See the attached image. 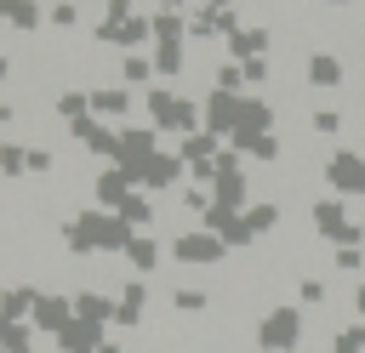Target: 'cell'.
<instances>
[{"label":"cell","instance_id":"obj_27","mask_svg":"<svg viewBox=\"0 0 365 353\" xmlns=\"http://www.w3.org/2000/svg\"><path fill=\"white\" fill-rule=\"evenodd\" d=\"M114 74H120V85H125V91H137V85H143V91H154V85H160V74H154V57H148V51L120 57V68H114Z\"/></svg>","mask_w":365,"mask_h":353},{"label":"cell","instance_id":"obj_14","mask_svg":"<svg viewBox=\"0 0 365 353\" xmlns=\"http://www.w3.org/2000/svg\"><path fill=\"white\" fill-rule=\"evenodd\" d=\"M68 137L86 148V154H97V159H108L114 165V154H120V125H108V120H80V125H68Z\"/></svg>","mask_w":365,"mask_h":353},{"label":"cell","instance_id":"obj_1","mask_svg":"<svg viewBox=\"0 0 365 353\" xmlns=\"http://www.w3.org/2000/svg\"><path fill=\"white\" fill-rule=\"evenodd\" d=\"M131 239L137 233L120 222V211L86 205V211H68V222H63V251L68 256H125Z\"/></svg>","mask_w":365,"mask_h":353},{"label":"cell","instance_id":"obj_37","mask_svg":"<svg viewBox=\"0 0 365 353\" xmlns=\"http://www.w3.org/2000/svg\"><path fill=\"white\" fill-rule=\"evenodd\" d=\"M331 353H365V325H359V319L342 325V330L331 336Z\"/></svg>","mask_w":365,"mask_h":353},{"label":"cell","instance_id":"obj_46","mask_svg":"<svg viewBox=\"0 0 365 353\" xmlns=\"http://www.w3.org/2000/svg\"><path fill=\"white\" fill-rule=\"evenodd\" d=\"M103 353H131V347H120V342H108V347H103Z\"/></svg>","mask_w":365,"mask_h":353},{"label":"cell","instance_id":"obj_7","mask_svg":"<svg viewBox=\"0 0 365 353\" xmlns=\"http://www.w3.org/2000/svg\"><path fill=\"white\" fill-rule=\"evenodd\" d=\"M211 199H217L222 211H251V176H245V159H240L234 148H222V159H217Z\"/></svg>","mask_w":365,"mask_h":353},{"label":"cell","instance_id":"obj_34","mask_svg":"<svg viewBox=\"0 0 365 353\" xmlns=\"http://www.w3.org/2000/svg\"><path fill=\"white\" fill-rule=\"evenodd\" d=\"M34 325H0V353H34Z\"/></svg>","mask_w":365,"mask_h":353},{"label":"cell","instance_id":"obj_36","mask_svg":"<svg viewBox=\"0 0 365 353\" xmlns=\"http://www.w3.org/2000/svg\"><path fill=\"white\" fill-rule=\"evenodd\" d=\"M171 307H177V313H205L211 296H205L200 285H177V290H171Z\"/></svg>","mask_w":365,"mask_h":353},{"label":"cell","instance_id":"obj_4","mask_svg":"<svg viewBox=\"0 0 365 353\" xmlns=\"http://www.w3.org/2000/svg\"><path fill=\"white\" fill-rule=\"evenodd\" d=\"M308 222H314V233H319V239H331L336 251H365V222H354V216H348V199H336V194L314 199Z\"/></svg>","mask_w":365,"mask_h":353},{"label":"cell","instance_id":"obj_5","mask_svg":"<svg viewBox=\"0 0 365 353\" xmlns=\"http://www.w3.org/2000/svg\"><path fill=\"white\" fill-rule=\"evenodd\" d=\"M257 347L262 353H302V307L297 302H274L257 319Z\"/></svg>","mask_w":365,"mask_h":353},{"label":"cell","instance_id":"obj_29","mask_svg":"<svg viewBox=\"0 0 365 353\" xmlns=\"http://www.w3.org/2000/svg\"><path fill=\"white\" fill-rule=\"evenodd\" d=\"M148 57H154V74H160V85L182 80V68H188V46H154Z\"/></svg>","mask_w":365,"mask_h":353},{"label":"cell","instance_id":"obj_17","mask_svg":"<svg viewBox=\"0 0 365 353\" xmlns=\"http://www.w3.org/2000/svg\"><path fill=\"white\" fill-rule=\"evenodd\" d=\"M74 313L86 319V325H97V330H108L114 319H120V296H108V290H74Z\"/></svg>","mask_w":365,"mask_h":353},{"label":"cell","instance_id":"obj_43","mask_svg":"<svg viewBox=\"0 0 365 353\" xmlns=\"http://www.w3.org/2000/svg\"><path fill=\"white\" fill-rule=\"evenodd\" d=\"M240 68H245V85H268V80H274V63H268V57H257V63H240Z\"/></svg>","mask_w":365,"mask_h":353},{"label":"cell","instance_id":"obj_32","mask_svg":"<svg viewBox=\"0 0 365 353\" xmlns=\"http://www.w3.org/2000/svg\"><path fill=\"white\" fill-rule=\"evenodd\" d=\"M0 176H6V182L29 176V148H23V142H11V137L0 142Z\"/></svg>","mask_w":365,"mask_h":353},{"label":"cell","instance_id":"obj_20","mask_svg":"<svg viewBox=\"0 0 365 353\" xmlns=\"http://www.w3.org/2000/svg\"><path fill=\"white\" fill-rule=\"evenodd\" d=\"M131 108H137V91H125L120 80L114 85H91V114L97 120H125Z\"/></svg>","mask_w":365,"mask_h":353},{"label":"cell","instance_id":"obj_15","mask_svg":"<svg viewBox=\"0 0 365 353\" xmlns=\"http://www.w3.org/2000/svg\"><path fill=\"white\" fill-rule=\"evenodd\" d=\"M131 194H137V182H131L125 171H114V165H103V171L91 176V205H97V211H120Z\"/></svg>","mask_w":365,"mask_h":353},{"label":"cell","instance_id":"obj_25","mask_svg":"<svg viewBox=\"0 0 365 353\" xmlns=\"http://www.w3.org/2000/svg\"><path fill=\"white\" fill-rule=\"evenodd\" d=\"M148 319V279H131V285H120V330H137Z\"/></svg>","mask_w":365,"mask_h":353},{"label":"cell","instance_id":"obj_8","mask_svg":"<svg viewBox=\"0 0 365 353\" xmlns=\"http://www.w3.org/2000/svg\"><path fill=\"white\" fill-rule=\"evenodd\" d=\"M319 171H325V182H331L336 199H365V154L359 148H336Z\"/></svg>","mask_w":365,"mask_h":353},{"label":"cell","instance_id":"obj_2","mask_svg":"<svg viewBox=\"0 0 365 353\" xmlns=\"http://www.w3.org/2000/svg\"><path fill=\"white\" fill-rule=\"evenodd\" d=\"M103 46H114L120 57H137V51H154V11L143 6H125V0H108L97 11V28H91Z\"/></svg>","mask_w":365,"mask_h":353},{"label":"cell","instance_id":"obj_38","mask_svg":"<svg viewBox=\"0 0 365 353\" xmlns=\"http://www.w3.org/2000/svg\"><path fill=\"white\" fill-rule=\"evenodd\" d=\"M80 17H86V11H80L74 0H57V6H46V23H51V28H74Z\"/></svg>","mask_w":365,"mask_h":353},{"label":"cell","instance_id":"obj_40","mask_svg":"<svg viewBox=\"0 0 365 353\" xmlns=\"http://www.w3.org/2000/svg\"><path fill=\"white\" fill-rule=\"evenodd\" d=\"M297 302H308V307H325V279L302 273V279H297Z\"/></svg>","mask_w":365,"mask_h":353},{"label":"cell","instance_id":"obj_3","mask_svg":"<svg viewBox=\"0 0 365 353\" xmlns=\"http://www.w3.org/2000/svg\"><path fill=\"white\" fill-rule=\"evenodd\" d=\"M143 114H148V125L160 131V137H194V131H205V108L188 97V91H177V85H154V91H143Z\"/></svg>","mask_w":365,"mask_h":353},{"label":"cell","instance_id":"obj_9","mask_svg":"<svg viewBox=\"0 0 365 353\" xmlns=\"http://www.w3.org/2000/svg\"><path fill=\"white\" fill-rule=\"evenodd\" d=\"M171 256H177L182 268H217V262L228 256V245H222L217 233H205V228H182V233L171 239Z\"/></svg>","mask_w":365,"mask_h":353},{"label":"cell","instance_id":"obj_28","mask_svg":"<svg viewBox=\"0 0 365 353\" xmlns=\"http://www.w3.org/2000/svg\"><path fill=\"white\" fill-rule=\"evenodd\" d=\"M240 159H257V165H274L279 154H285V137L279 131H268V137H245V142H228Z\"/></svg>","mask_w":365,"mask_h":353},{"label":"cell","instance_id":"obj_45","mask_svg":"<svg viewBox=\"0 0 365 353\" xmlns=\"http://www.w3.org/2000/svg\"><path fill=\"white\" fill-rule=\"evenodd\" d=\"M354 313H359V325H365V279L354 285Z\"/></svg>","mask_w":365,"mask_h":353},{"label":"cell","instance_id":"obj_24","mask_svg":"<svg viewBox=\"0 0 365 353\" xmlns=\"http://www.w3.org/2000/svg\"><path fill=\"white\" fill-rule=\"evenodd\" d=\"M274 131V102L268 97H245V114H240V131L228 142H245V137H268Z\"/></svg>","mask_w":365,"mask_h":353},{"label":"cell","instance_id":"obj_19","mask_svg":"<svg viewBox=\"0 0 365 353\" xmlns=\"http://www.w3.org/2000/svg\"><path fill=\"white\" fill-rule=\"evenodd\" d=\"M302 80H308L314 91H336L348 74H342V57H336V51H308V63H302Z\"/></svg>","mask_w":365,"mask_h":353},{"label":"cell","instance_id":"obj_16","mask_svg":"<svg viewBox=\"0 0 365 353\" xmlns=\"http://www.w3.org/2000/svg\"><path fill=\"white\" fill-rule=\"evenodd\" d=\"M182 176H188V165L177 159V148H165V154H154V159H148V171H143V194H165V188H188Z\"/></svg>","mask_w":365,"mask_h":353},{"label":"cell","instance_id":"obj_39","mask_svg":"<svg viewBox=\"0 0 365 353\" xmlns=\"http://www.w3.org/2000/svg\"><path fill=\"white\" fill-rule=\"evenodd\" d=\"M308 131H314V137H336V131H342V114H336V108H314V114H308Z\"/></svg>","mask_w":365,"mask_h":353},{"label":"cell","instance_id":"obj_18","mask_svg":"<svg viewBox=\"0 0 365 353\" xmlns=\"http://www.w3.org/2000/svg\"><path fill=\"white\" fill-rule=\"evenodd\" d=\"M268 46H274V28L245 23V28L228 40V63H257V57H268Z\"/></svg>","mask_w":365,"mask_h":353},{"label":"cell","instance_id":"obj_10","mask_svg":"<svg viewBox=\"0 0 365 353\" xmlns=\"http://www.w3.org/2000/svg\"><path fill=\"white\" fill-rule=\"evenodd\" d=\"M188 40H234L245 23H240V11L234 6H188Z\"/></svg>","mask_w":365,"mask_h":353},{"label":"cell","instance_id":"obj_41","mask_svg":"<svg viewBox=\"0 0 365 353\" xmlns=\"http://www.w3.org/2000/svg\"><path fill=\"white\" fill-rule=\"evenodd\" d=\"M211 205H217V199H211V188H200V182H188V188H182V211H200V216H205Z\"/></svg>","mask_w":365,"mask_h":353},{"label":"cell","instance_id":"obj_11","mask_svg":"<svg viewBox=\"0 0 365 353\" xmlns=\"http://www.w3.org/2000/svg\"><path fill=\"white\" fill-rule=\"evenodd\" d=\"M74 319H80V313H74V296H63V290H40V302H34V319H29V325H34L40 336H51V342H57Z\"/></svg>","mask_w":365,"mask_h":353},{"label":"cell","instance_id":"obj_35","mask_svg":"<svg viewBox=\"0 0 365 353\" xmlns=\"http://www.w3.org/2000/svg\"><path fill=\"white\" fill-rule=\"evenodd\" d=\"M0 17H6V23L17 28V34H34V28L46 23V6H6Z\"/></svg>","mask_w":365,"mask_h":353},{"label":"cell","instance_id":"obj_44","mask_svg":"<svg viewBox=\"0 0 365 353\" xmlns=\"http://www.w3.org/2000/svg\"><path fill=\"white\" fill-rule=\"evenodd\" d=\"M51 165H57V154H51V148H29V171H34V176H46Z\"/></svg>","mask_w":365,"mask_h":353},{"label":"cell","instance_id":"obj_12","mask_svg":"<svg viewBox=\"0 0 365 353\" xmlns=\"http://www.w3.org/2000/svg\"><path fill=\"white\" fill-rule=\"evenodd\" d=\"M200 108H205V131L228 142V137L240 131V114H245V97H228V91H205V97H200Z\"/></svg>","mask_w":365,"mask_h":353},{"label":"cell","instance_id":"obj_6","mask_svg":"<svg viewBox=\"0 0 365 353\" xmlns=\"http://www.w3.org/2000/svg\"><path fill=\"white\" fill-rule=\"evenodd\" d=\"M154 154H165L160 148V131L143 120V125H120V154H114V171H125L137 188H143V171H148V159Z\"/></svg>","mask_w":365,"mask_h":353},{"label":"cell","instance_id":"obj_47","mask_svg":"<svg viewBox=\"0 0 365 353\" xmlns=\"http://www.w3.org/2000/svg\"><path fill=\"white\" fill-rule=\"evenodd\" d=\"M302 353H308V347H302Z\"/></svg>","mask_w":365,"mask_h":353},{"label":"cell","instance_id":"obj_22","mask_svg":"<svg viewBox=\"0 0 365 353\" xmlns=\"http://www.w3.org/2000/svg\"><path fill=\"white\" fill-rule=\"evenodd\" d=\"M34 302H40L34 285H6L0 290V325H29L34 319Z\"/></svg>","mask_w":365,"mask_h":353},{"label":"cell","instance_id":"obj_21","mask_svg":"<svg viewBox=\"0 0 365 353\" xmlns=\"http://www.w3.org/2000/svg\"><path fill=\"white\" fill-rule=\"evenodd\" d=\"M160 262H165V245H160L154 233H137V239L125 245V268H131V279H148Z\"/></svg>","mask_w":365,"mask_h":353},{"label":"cell","instance_id":"obj_33","mask_svg":"<svg viewBox=\"0 0 365 353\" xmlns=\"http://www.w3.org/2000/svg\"><path fill=\"white\" fill-rule=\"evenodd\" d=\"M245 222H251V233H257V239H268V233L279 228V205H274V199H251Z\"/></svg>","mask_w":365,"mask_h":353},{"label":"cell","instance_id":"obj_13","mask_svg":"<svg viewBox=\"0 0 365 353\" xmlns=\"http://www.w3.org/2000/svg\"><path fill=\"white\" fill-rule=\"evenodd\" d=\"M200 228H205V233H217L228 251H245V245H257V233H251L245 211H222V205H211V211L200 216Z\"/></svg>","mask_w":365,"mask_h":353},{"label":"cell","instance_id":"obj_31","mask_svg":"<svg viewBox=\"0 0 365 353\" xmlns=\"http://www.w3.org/2000/svg\"><path fill=\"white\" fill-rule=\"evenodd\" d=\"M57 120H68V125H80V120H91V91H63L57 102Z\"/></svg>","mask_w":365,"mask_h":353},{"label":"cell","instance_id":"obj_42","mask_svg":"<svg viewBox=\"0 0 365 353\" xmlns=\"http://www.w3.org/2000/svg\"><path fill=\"white\" fill-rule=\"evenodd\" d=\"M331 262H336V273H365V251H331Z\"/></svg>","mask_w":365,"mask_h":353},{"label":"cell","instance_id":"obj_26","mask_svg":"<svg viewBox=\"0 0 365 353\" xmlns=\"http://www.w3.org/2000/svg\"><path fill=\"white\" fill-rule=\"evenodd\" d=\"M57 347H63V353H103V347H108V330H97V325H86V319H74V325L57 336Z\"/></svg>","mask_w":365,"mask_h":353},{"label":"cell","instance_id":"obj_23","mask_svg":"<svg viewBox=\"0 0 365 353\" xmlns=\"http://www.w3.org/2000/svg\"><path fill=\"white\" fill-rule=\"evenodd\" d=\"M188 11L177 6H154V46H188Z\"/></svg>","mask_w":365,"mask_h":353},{"label":"cell","instance_id":"obj_30","mask_svg":"<svg viewBox=\"0 0 365 353\" xmlns=\"http://www.w3.org/2000/svg\"><path fill=\"white\" fill-rule=\"evenodd\" d=\"M120 222H125L131 233H148V228H154V199H148V194L137 188V194H131V199L120 205Z\"/></svg>","mask_w":365,"mask_h":353}]
</instances>
